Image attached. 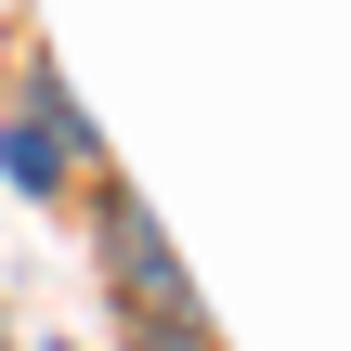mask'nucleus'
<instances>
[{"label": "nucleus", "mask_w": 351, "mask_h": 351, "mask_svg": "<svg viewBox=\"0 0 351 351\" xmlns=\"http://www.w3.org/2000/svg\"><path fill=\"white\" fill-rule=\"evenodd\" d=\"M130 351H208V326H156V339H130Z\"/></svg>", "instance_id": "7ed1b4c3"}, {"label": "nucleus", "mask_w": 351, "mask_h": 351, "mask_svg": "<svg viewBox=\"0 0 351 351\" xmlns=\"http://www.w3.org/2000/svg\"><path fill=\"white\" fill-rule=\"evenodd\" d=\"M0 169H13V182H26V195H52V182H65V143H52V130H39V117H26V130H13V143H0Z\"/></svg>", "instance_id": "f03ea898"}, {"label": "nucleus", "mask_w": 351, "mask_h": 351, "mask_svg": "<svg viewBox=\"0 0 351 351\" xmlns=\"http://www.w3.org/2000/svg\"><path fill=\"white\" fill-rule=\"evenodd\" d=\"M104 287L130 300V313H156V326H195V274H182V247L156 234V208L143 195H104Z\"/></svg>", "instance_id": "f257e3e1"}]
</instances>
